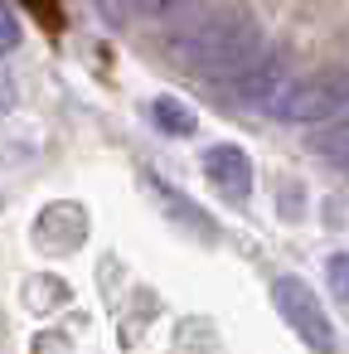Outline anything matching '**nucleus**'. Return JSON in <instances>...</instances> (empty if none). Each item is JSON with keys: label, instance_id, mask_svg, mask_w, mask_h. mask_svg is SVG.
I'll use <instances>...</instances> for the list:
<instances>
[{"label": "nucleus", "instance_id": "obj_1", "mask_svg": "<svg viewBox=\"0 0 349 354\" xmlns=\"http://www.w3.org/2000/svg\"><path fill=\"white\" fill-rule=\"evenodd\" d=\"M262 49H267V44H262V25H257V15L243 10V6L204 10V15L189 20V25L175 35V44H170L175 64L189 68V73L204 78V83L233 78V73H238L243 64H252Z\"/></svg>", "mask_w": 349, "mask_h": 354}, {"label": "nucleus", "instance_id": "obj_2", "mask_svg": "<svg viewBox=\"0 0 349 354\" xmlns=\"http://www.w3.org/2000/svg\"><path fill=\"white\" fill-rule=\"evenodd\" d=\"M286 127H320L349 112V68H315L305 78H291L276 102L267 107Z\"/></svg>", "mask_w": 349, "mask_h": 354}, {"label": "nucleus", "instance_id": "obj_3", "mask_svg": "<svg viewBox=\"0 0 349 354\" xmlns=\"http://www.w3.org/2000/svg\"><path fill=\"white\" fill-rule=\"evenodd\" d=\"M272 301H276L281 320L291 325V335L305 339V349H315V354H339V335H334V325H330L320 296H315L301 277H276V281H272Z\"/></svg>", "mask_w": 349, "mask_h": 354}, {"label": "nucleus", "instance_id": "obj_4", "mask_svg": "<svg viewBox=\"0 0 349 354\" xmlns=\"http://www.w3.org/2000/svg\"><path fill=\"white\" fill-rule=\"evenodd\" d=\"M286 83H291V78H286V68H281V54H267V49H262L252 64H243L233 78H223V83H218V93H223L233 107L267 112Z\"/></svg>", "mask_w": 349, "mask_h": 354}, {"label": "nucleus", "instance_id": "obj_5", "mask_svg": "<svg viewBox=\"0 0 349 354\" xmlns=\"http://www.w3.org/2000/svg\"><path fill=\"white\" fill-rule=\"evenodd\" d=\"M30 238H35V248H39V252H49V257L73 252V248L88 238V214H83V204H73V199L49 204V209L35 218Z\"/></svg>", "mask_w": 349, "mask_h": 354}, {"label": "nucleus", "instance_id": "obj_6", "mask_svg": "<svg viewBox=\"0 0 349 354\" xmlns=\"http://www.w3.org/2000/svg\"><path fill=\"white\" fill-rule=\"evenodd\" d=\"M204 175H209V185L223 194V199H233V204H243L247 194H252V160H247V151L243 146H233V141H218V146H209L204 151Z\"/></svg>", "mask_w": 349, "mask_h": 354}, {"label": "nucleus", "instance_id": "obj_7", "mask_svg": "<svg viewBox=\"0 0 349 354\" xmlns=\"http://www.w3.org/2000/svg\"><path fill=\"white\" fill-rule=\"evenodd\" d=\"M146 185H151V194H155V199L165 204V214H170V218H175L180 228H189V233H194L199 243H218V223H214V218H209V214H204V209H199V204H194L189 194L170 189L165 180H146Z\"/></svg>", "mask_w": 349, "mask_h": 354}, {"label": "nucleus", "instance_id": "obj_8", "mask_svg": "<svg viewBox=\"0 0 349 354\" xmlns=\"http://www.w3.org/2000/svg\"><path fill=\"white\" fill-rule=\"evenodd\" d=\"M151 122H155V127H160L165 136H189V131L199 127L194 107H185V102H180V97H170V93L151 102Z\"/></svg>", "mask_w": 349, "mask_h": 354}, {"label": "nucleus", "instance_id": "obj_9", "mask_svg": "<svg viewBox=\"0 0 349 354\" xmlns=\"http://www.w3.org/2000/svg\"><path fill=\"white\" fill-rule=\"evenodd\" d=\"M310 146H315L325 160H334V165H344V170H349V117H344V122L334 117V127H330V131H320Z\"/></svg>", "mask_w": 349, "mask_h": 354}, {"label": "nucleus", "instance_id": "obj_10", "mask_svg": "<svg viewBox=\"0 0 349 354\" xmlns=\"http://www.w3.org/2000/svg\"><path fill=\"white\" fill-rule=\"evenodd\" d=\"M325 286H330L334 306L349 315V252H330L325 257Z\"/></svg>", "mask_w": 349, "mask_h": 354}, {"label": "nucleus", "instance_id": "obj_11", "mask_svg": "<svg viewBox=\"0 0 349 354\" xmlns=\"http://www.w3.org/2000/svg\"><path fill=\"white\" fill-rule=\"evenodd\" d=\"M64 296H68V291H64V281H59V277H35V281H30V291H25V301H30L35 310L59 306Z\"/></svg>", "mask_w": 349, "mask_h": 354}, {"label": "nucleus", "instance_id": "obj_12", "mask_svg": "<svg viewBox=\"0 0 349 354\" xmlns=\"http://www.w3.org/2000/svg\"><path fill=\"white\" fill-rule=\"evenodd\" d=\"M189 6V0H126V10L136 15V20H170V15H180Z\"/></svg>", "mask_w": 349, "mask_h": 354}, {"label": "nucleus", "instance_id": "obj_13", "mask_svg": "<svg viewBox=\"0 0 349 354\" xmlns=\"http://www.w3.org/2000/svg\"><path fill=\"white\" fill-rule=\"evenodd\" d=\"M10 49H20V20H15V10L0 0V54H10Z\"/></svg>", "mask_w": 349, "mask_h": 354}]
</instances>
